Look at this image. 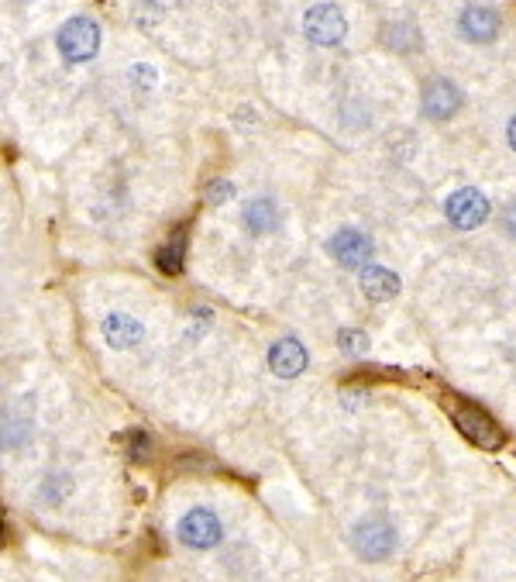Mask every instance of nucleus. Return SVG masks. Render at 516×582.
I'll return each mask as SVG.
<instances>
[{"mask_svg":"<svg viewBox=\"0 0 516 582\" xmlns=\"http://www.w3.org/2000/svg\"><path fill=\"white\" fill-rule=\"evenodd\" d=\"M506 138H510V149L516 152V118L510 121V128H506Z\"/></svg>","mask_w":516,"mask_h":582,"instance_id":"412c9836","label":"nucleus"},{"mask_svg":"<svg viewBox=\"0 0 516 582\" xmlns=\"http://www.w3.org/2000/svg\"><path fill=\"white\" fill-rule=\"evenodd\" d=\"M183 255H186V228H179L176 235L155 252V266L166 276H176V273H183Z\"/></svg>","mask_w":516,"mask_h":582,"instance_id":"4468645a","label":"nucleus"},{"mask_svg":"<svg viewBox=\"0 0 516 582\" xmlns=\"http://www.w3.org/2000/svg\"><path fill=\"white\" fill-rule=\"evenodd\" d=\"M458 31L475 45H489L499 35V14L486 4H468L458 18Z\"/></svg>","mask_w":516,"mask_h":582,"instance_id":"1a4fd4ad","label":"nucleus"},{"mask_svg":"<svg viewBox=\"0 0 516 582\" xmlns=\"http://www.w3.org/2000/svg\"><path fill=\"white\" fill-rule=\"evenodd\" d=\"M382 42L389 45V49L396 52H413L424 45V38H420V31L410 25V21H393V25L382 28Z\"/></svg>","mask_w":516,"mask_h":582,"instance_id":"2eb2a0df","label":"nucleus"},{"mask_svg":"<svg viewBox=\"0 0 516 582\" xmlns=\"http://www.w3.org/2000/svg\"><path fill=\"white\" fill-rule=\"evenodd\" d=\"M303 31L314 45H338L348 35V21L334 4H317L303 14Z\"/></svg>","mask_w":516,"mask_h":582,"instance_id":"423d86ee","label":"nucleus"},{"mask_svg":"<svg viewBox=\"0 0 516 582\" xmlns=\"http://www.w3.org/2000/svg\"><path fill=\"white\" fill-rule=\"evenodd\" d=\"M176 538H179V545L193 548V552H207V548L221 545L224 527H221V521H217L214 510L193 507L190 514H183V521L176 524Z\"/></svg>","mask_w":516,"mask_h":582,"instance_id":"7ed1b4c3","label":"nucleus"},{"mask_svg":"<svg viewBox=\"0 0 516 582\" xmlns=\"http://www.w3.org/2000/svg\"><path fill=\"white\" fill-rule=\"evenodd\" d=\"M358 286L375 304H386V300H393L400 293V276L386 266H365L362 276H358Z\"/></svg>","mask_w":516,"mask_h":582,"instance_id":"9b49d317","label":"nucleus"},{"mask_svg":"<svg viewBox=\"0 0 516 582\" xmlns=\"http://www.w3.org/2000/svg\"><path fill=\"white\" fill-rule=\"evenodd\" d=\"M231 197H234V186L228 180H210L207 186H203V200H207L210 207L228 204Z\"/></svg>","mask_w":516,"mask_h":582,"instance_id":"f3484780","label":"nucleus"},{"mask_svg":"<svg viewBox=\"0 0 516 582\" xmlns=\"http://www.w3.org/2000/svg\"><path fill=\"white\" fill-rule=\"evenodd\" d=\"M503 228H506V235H510L513 242H516V204L503 214Z\"/></svg>","mask_w":516,"mask_h":582,"instance_id":"aec40b11","label":"nucleus"},{"mask_svg":"<svg viewBox=\"0 0 516 582\" xmlns=\"http://www.w3.org/2000/svg\"><path fill=\"white\" fill-rule=\"evenodd\" d=\"M451 417H455V428L465 434L472 445L486 448V452H496V448L506 445V434L499 428L496 421L486 414L482 407H475V403H465V400H455L451 403Z\"/></svg>","mask_w":516,"mask_h":582,"instance_id":"f257e3e1","label":"nucleus"},{"mask_svg":"<svg viewBox=\"0 0 516 582\" xmlns=\"http://www.w3.org/2000/svg\"><path fill=\"white\" fill-rule=\"evenodd\" d=\"M351 548L362 562H386L396 552V527L386 517H365L351 527Z\"/></svg>","mask_w":516,"mask_h":582,"instance_id":"f03ea898","label":"nucleus"},{"mask_svg":"<svg viewBox=\"0 0 516 582\" xmlns=\"http://www.w3.org/2000/svg\"><path fill=\"white\" fill-rule=\"evenodd\" d=\"M307 348L300 345L296 338H283L272 345L269 352V369L276 372L279 379H296L303 369H307Z\"/></svg>","mask_w":516,"mask_h":582,"instance_id":"9d476101","label":"nucleus"},{"mask_svg":"<svg viewBox=\"0 0 516 582\" xmlns=\"http://www.w3.org/2000/svg\"><path fill=\"white\" fill-rule=\"evenodd\" d=\"M338 345L344 355H365L369 352V335L365 331H355V328H344L338 331Z\"/></svg>","mask_w":516,"mask_h":582,"instance_id":"dca6fc26","label":"nucleus"},{"mask_svg":"<svg viewBox=\"0 0 516 582\" xmlns=\"http://www.w3.org/2000/svg\"><path fill=\"white\" fill-rule=\"evenodd\" d=\"M148 455H152V441H148L145 431H131L128 434V459L131 462H148Z\"/></svg>","mask_w":516,"mask_h":582,"instance_id":"a211bd4d","label":"nucleus"},{"mask_svg":"<svg viewBox=\"0 0 516 582\" xmlns=\"http://www.w3.org/2000/svg\"><path fill=\"white\" fill-rule=\"evenodd\" d=\"M131 76H135L138 83H145V90L155 87V69L152 66H135V69H131Z\"/></svg>","mask_w":516,"mask_h":582,"instance_id":"6ab92c4d","label":"nucleus"},{"mask_svg":"<svg viewBox=\"0 0 516 582\" xmlns=\"http://www.w3.org/2000/svg\"><path fill=\"white\" fill-rule=\"evenodd\" d=\"M62 59L69 62H90L97 56L100 49V28L97 21L90 18H69L66 25L59 28V38H56Z\"/></svg>","mask_w":516,"mask_h":582,"instance_id":"20e7f679","label":"nucleus"},{"mask_svg":"<svg viewBox=\"0 0 516 582\" xmlns=\"http://www.w3.org/2000/svg\"><path fill=\"white\" fill-rule=\"evenodd\" d=\"M444 214H448V221L455 224V228L475 231L489 221V200H486V193L475 190V186H461V190H455L444 200Z\"/></svg>","mask_w":516,"mask_h":582,"instance_id":"39448f33","label":"nucleus"},{"mask_svg":"<svg viewBox=\"0 0 516 582\" xmlns=\"http://www.w3.org/2000/svg\"><path fill=\"white\" fill-rule=\"evenodd\" d=\"M279 221H283V217H279L276 200L255 197L245 204V228L252 231V235H272V231L279 228Z\"/></svg>","mask_w":516,"mask_h":582,"instance_id":"ddd939ff","label":"nucleus"},{"mask_svg":"<svg viewBox=\"0 0 516 582\" xmlns=\"http://www.w3.org/2000/svg\"><path fill=\"white\" fill-rule=\"evenodd\" d=\"M331 255L338 259V266L344 269H362L365 262L372 259V242L369 235H362L358 228H341L338 235L331 238Z\"/></svg>","mask_w":516,"mask_h":582,"instance_id":"6e6552de","label":"nucleus"},{"mask_svg":"<svg viewBox=\"0 0 516 582\" xmlns=\"http://www.w3.org/2000/svg\"><path fill=\"white\" fill-rule=\"evenodd\" d=\"M420 107L430 121H448L458 114L461 107V90L444 76H434V80L424 83V93H420Z\"/></svg>","mask_w":516,"mask_h":582,"instance_id":"0eeeda50","label":"nucleus"},{"mask_svg":"<svg viewBox=\"0 0 516 582\" xmlns=\"http://www.w3.org/2000/svg\"><path fill=\"white\" fill-rule=\"evenodd\" d=\"M104 338L111 348H135L145 341V324L131 314H111L104 321Z\"/></svg>","mask_w":516,"mask_h":582,"instance_id":"f8f14e48","label":"nucleus"}]
</instances>
